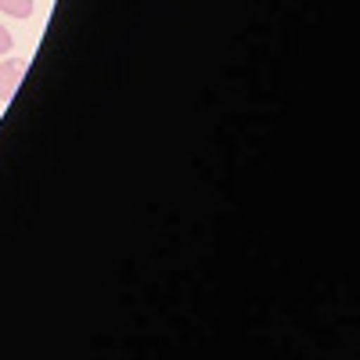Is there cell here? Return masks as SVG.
Returning a JSON list of instances; mask_svg holds the SVG:
<instances>
[{"mask_svg": "<svg viewBox=\"0 0 360 360\" xmlns=\"http://www.w3.org/2000/svg\"><path fill=\"white\" fill-rule=\"evenodd\" d=\"M25 62H18V58H8L4 65H0V101H11L15 98V90L22 86L25 79Z\"/></svg>", "mask_w": 360, "mask_h": 360, "instance_id": "obj_1", "label": "cell"}, {"mask_svg": "<svg viewBox=\"0 0 360 360\" xmlns=\"http://www.w3.org/2000/svg\"><path fill=\"white\" fill-rule=\"evenodd\" d=\"M0 11L11 18H29L33 15V0H0Z\"/></svg>", "mask_w": 360, "mask_h": 360, "instance_id": "obj_2", "label": "cell"}, {"mask_svg": "<svg viewBox=\"0 0 360 360\" xmlns=\"http://www.w3.org/2000/svg\"><path fill=\"white\" fill-rule=\"evenodd\" d=\"M8 51H11V33L0 25V54H8Z\"/></svg>", "mask_w": 360, "mask_h": 360, "instance_id": "obj_3", "label": "cell"}]
</instances>
